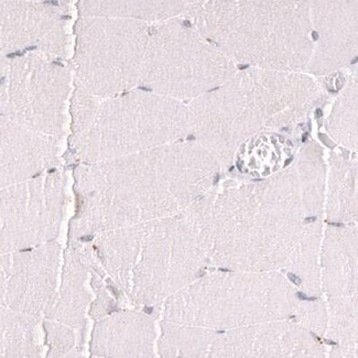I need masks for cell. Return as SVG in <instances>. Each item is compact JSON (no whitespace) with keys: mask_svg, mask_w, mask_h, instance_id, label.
I'll list each match as a JSON object with an SVG mask.
<instances>
[{"mask_svg":"<svg viewBox=\"0 0 358 358\" xmlns=\"http://www.w3.org/2000/svg\"><path fill=\"white\" fill-rule=\"evenodd\" d=\"M59 141L0 115V187L55 169L60 162Z\"/></svg>","mask_w":358,"mask_h":358,"instance_id":"obj_12","label":"cell"},{"mask_svg":"<svg viewBox=\"0 0 358 358\" xmlns=\"http://www.w3.org/2000/svg\"><path fill=\"white\" fill-rule=\"evenodd\" d=\"M296 296H298L300 300H302V301H315V300H317V299L314 298V296H306L303 292H298V294H296Z\"/></svg>","mask_w":358,"mask_h":358,"instance_id":"obj_21","label":"cell"},{"mask_svg":"<svg viewBox=\"0 0 358 358\" xmlns=\"http://www.w3.org/2000/svg\"><path fill=\"white\" fill-rule=\"evenodd\" d=\"M325 343H327V344H329V345H336V344H338V343L333 342V341H330V340H325Z\"/></svg>","mask_w":358,"mask_h":358,"instance_id":"obj_25","label":"cell"},{"mask_svg":"<svg viewBox=\"0 0 358 358\" xmlns=\"http://www.w3.org/2000/svg\"><path fill=\"white\" fill-rule=\"evenodd\" d=\"M69 149L78 164H96L178 141L189 127L182 101L147 90L95 96L74 85Z\"/></svg>","mask_w":358,"mask_h":358,"instance_id":"obj_3","label":"cell"},{"mask_svg":"<svg viewBox=\"0 0 358 358\" xmlns=\"http://www.w3.org/2000/svg\"><path fill=\"white\" fill-rule=\"evenodd\" d=\"M312 336H313V338H315V341H317V342L322 343L321 342V340H320V338H317V335L314 334V333H312Z\"/></svg>","mask_w":358,"mask_h":358,"instance_id":"obj_28","label":"cell"},{"mask_svg":"<svg viewBox=\"0 0 358 358\" xmlns=\"http://www.w3.org/2000/svg\"><path fill=\"white\" fill-rule=\"evenodd\" d=\"M137 327L135 320L127 317L97 323L92 338V354L105 357L135 353L145 342L143 335H137Z\"/></svg>","mask_w":358,"mask_h":358,"instance_id":"obj_16","label":"cell"},{"mask_svg":"<svg viewBox=\"0 0 358 358\" xmlns=\"http://www.w3.org/2000/svg\"><path fill=\"white\" fill-rule=\"evenodd\" d=\"M311 0H201L182 15L236 64L306 72L313 47Z\"/></svg>","mask_w":358,"mask_h":358,"instance_id":"obj_2","label":"cell"},{"mask_svg":"<svg viewBox=\"0 0 358 358\" xmlns=\"http://www.w3.org/2000/svg\"><path fill=\"white\" fill-rule=\"evenodd\" d=\"M237 71L236 63L177 17L151 24L139 86L176 101H193Z\"/></svg>","mask_w":358,"mask_h":358,"instance_id":"obj_5","label":"cell"},{"mask_svg":"<svg viewBox=\"0 0 358 358\" xmlns=\"http://www.w3.org/2000/svg\"><path fill=\"white\" fill-rule=\"evenodd\" d=\"M306 222H308V223H312V222H315L317 221V217H315V216H312V217H308L306 218Z\"/></svg>","mask_w":358,"mask_h":358,"instance_id":"obj_24","label":"cell"},{"mask_svg":"<svg viewBox=\"0 0 358 358\" xmlns=\"http://www.w3.org/2000/svg\"><path fill=\"white\" fill-rule=\"evenodd\" d=\"M312 55L306 72L330 76L357 55V0H311Z\"/></svg>","mask_w":358,"mask_h":358,"instance_id":"obj_11","label":"cell"},{"mask_svg":"<svg viewBox=\"0 0 358 358\" xmlns=\"http://www.w3.org/2000/svg\"><path fill=\"white\" fill-rule=\"evenodd\" d=\"M40 323L0 304V357H40L43 353Z\"/></svg>","mask_w":358,"mask_h":358,"instance_id":"obj_15","label":"cell"},{"mask_svg":"<svg viewBox=\"0 0 358 358\" xmlns=\"http://www.w3.org/2000/svg\"><path fill=\"white\" fill-rule=\"evenodd\" d=\"M61 262L55 242L0 255V304L42 321L57 296Z\"/></svg>","mask_w":358,"mask_h":358,"instance_id":"obj_9","label":"cell"},{"mask_svg":"<svg viewBox=\"0 0 358 358\" xmlns=\"http://www.w3.org/2000/svg\"><path fill=\"white\" fill-rule=\"evenodd\" d=\"M357 69L343 86L333 114V126L344 139H355L356 109H357Z\"/></svg>","mask_w":358,"mask_h":358,"instance_id":"obj_18","label":"cell"},{"mask_svg":"<svg viewBox=\"0 0 358 358\" xmlns=\"http://www.w3.org/2000/svg\"><path fill=\"white\" fill-rule=\"evenodd\" d=\"M288 278L289 279H290L291 282H294V285H296V286H300V285H301V278L298 277V275H296V273H289Z\"/></svg>","mask_w":358,"mask_h":358,"instance_id":"obj_20","label":"cell"},{"mask_svg":"<svg viewBox=\"0 0 358 358\" xmlns=\"http://www.w3.org/2000/svg\"><path fill=\"white\" fill-rule=\"evenodd\" d=\"M217 333H220V334H224L225 332H224V331H218Z\"/></svg>","mask_w":358,"mask_h":358,"instance_id":"obj_29","label":"cell"},{"mask_svg":"<svg viewBox=\"0 0 358 358\" xmlns=\"http://www.w3.org/2000/svg\"><path fill=\"white\" fill-rule=\"evenodd\" d=\"M27 1H38V3H49V0H27Z\"/></svg>","mask_w":358,"mask_h":358,"instance_id":"obj_26","label":"cell"},{"mask_svg":"<svg viewBox=\"0 0 358 358\" xmlns=\"http://www.w3.org/2000/svg\"><path fill=\"white\" fill-rule=\"evenodd\" d=\"M150 26L128 19H78L70 69L74 85L101 97L136 89L141 83Z\"/></svg>","mask_w":358,"mask_h":358,"instance_id":"obj_6","label":"cell"},{"mask_svg":"<svg viewBox=\"0 0 358 358\" xmlns=\"http://www.w3.org/2000/svg\"><path fill=\"white\" fill-rule=\"evenodd\" d=\"M329 225L335 226V227H344V224L343 223H332V222H329Z\"/></svg>","mask_w":358,"mask_h":358,"instance_id":"obj_23","label":"cell"},{"mask_svg":"<svg viewBox=\"0 0 358 358\" xmlns=\"http://www.w3.org/2000/svg\"><path fill=\"white\" fill-rule=\"evenodd\" d=\"M66 201V178L52 169L0 187V255L55 242Z\"/></svg>","mask_w":358,"mask_h":358,"instance_id":"obj_8","label":"cell"},{"mask_svg":"<svg viewBox=\"0 0 358 358\" xmlns=\"http://www.w3.org/2000/svg\"><path fill=\"white\" fill-rule=\"evenodd\" d=\"M81 17L128 19L156 24L181 17L187 10L185 0H78Z\"/></svg>","mask_w":358,"mask_h":358,"instance_id":"obj_14","label":"cell"},{"mask_svg":"<svg viewBox=\"0 0 358 358\" xmlns=\"http://www.w3.org/2000/svg\"><path fill=\"white\" fill-rule=\"evenodd\" d=\"M97 256L87 241H70L62 262V278L45 319L85 331L91 306L92 270Z\"/></svg>","mask_w":358,"mask_h":358,"instance_id":"obj_13","label":"cell"},{"mask_svg":"<svg viewBox=\"0 0 358 358\" xmlns=\"http://www.w3.org/2000/svg\"><path fill=\"white\" fill-rule=\"evenodd\" d=\"M43 330L48 346V357H76L83 353L85 331L43 319Z\"/></svg>","mask_w":358,"mask_h":358,"instance_id":"obj_17","label":"cell"},{"mask_svg":"<svg viewBox=\"0 0 358 358\" xmlns=\"http://www.w3.org/2000/svg\"><path fill=\"white\" fill-rule=\"evenodd\" d=\"M9 57L7 55H0V84L5 78L6 71L8 68Z\"/></svg>","mask_w":358,"mask_h":358,"instance_id":"obj_19","label":"cell"},{"mask_svg":"<svg viewBox=\"0 0 358 358\" xmlns=\"http://www.w3.org/2000/svg\"><path fill=\"white\" fill-rule=\"evenodd\" d=\"M212 164L199 149L164 145L74 170L70 241L91 242L122 222L176 210L195 196Z\"/></svg>","mask_w":358,"mask_h":358,"instance_id":"obj_1","label":"cell"},{"mask_svg":"<svg viewBox=\"0 0 358 358\" xmlns=\"http://www.w3.org/2000/svg\"><path fill=\"white\" fill-rule=\"evenodd\" d=\"M317 82L302 72L247 68L193 99L189 125L203 141L227 150L238 136L277 115L300 112L319 94Z\"/></svg>","mask_w":358,"mask_h":358,"instance_id":"obj_4","label":"cell"},{"mask_svg":"<svg viewBox=\"0 0 358 358\" xmlns=\"http://www.w3.org/2000/svg\"><path fill=\"white\" fill-rule=\"evenodd\" d=\"M69 47L66 19L57 6L0 0V55L36 51L61 61Z\"/></svg>","mask_w":358,"mask_h":358,"instance_id":"obj_10","label":"cell"},{"mask_svg":"<svg viewBox=\"0 0 358 358\" xmlns=\"http://www.w3.org/2000/svg\"><path fill=\"white\" fill-rule=\"evenodd\" d=\"M74 91L70 69L36 51L9 57L0 84V115L60 141Z\"/></svg>","mask_w":358,"mask_h":358,"instance_id":"obj_7","label":"cell"},{"mask_svg":"<svg viewBox=\"0 0 358 358\" xmlns=\"http://www.w3.org/2000/svg\"><path fill=\"white\" fill-rule=\"evenodd\" d=\"M220 271H222V273H229L231 270L226 269V268H220Z\"/></svg>","mask_w":358,"mask_h":358,"instance_id":"obj_27","label":"cell"},{"mask_svg":"<svg viewBox=\"0 0 358 358\" xmlns=\"http://www.w3.org/2000/svg\"><path fill=\"white\" fill-rule=\"evenodd\" d=\"M201 0H185V3H187V6L193 5V3H199Z\"/></svg>","mask_w":358,"mask_h":358,"instance_id":"obj_22","label":"cell"}]
</instances>
